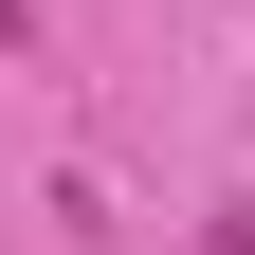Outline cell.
Wrapping results in <instances>:
<instances>
[{
	"mask_svg": "<svg viewBox=\"0 0 255 255\" xmlns=\"http://www.w3.org/2000/svg\"><path fill=\"white\" fill-rule=\"evenodd\" d=\"M201 255H255V201H237V219H201Z\"/></svg>",
	"mask_w": 255,
	"mask_h": 255,
	"instance_id": "6da1fadb",
	"label": "cell"
}]
</instances>
